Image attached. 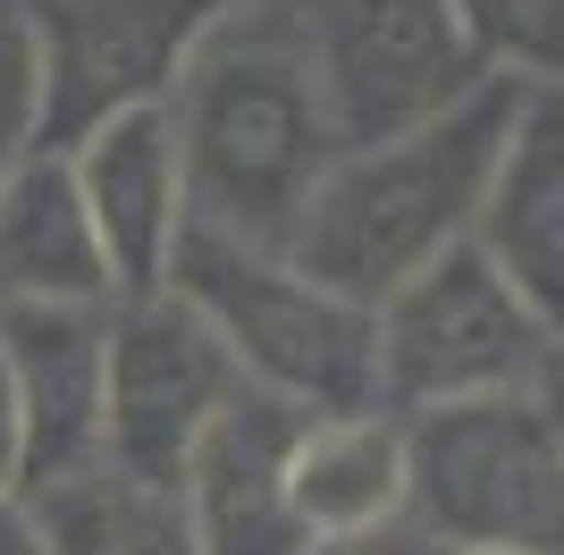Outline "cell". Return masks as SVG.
<instances>
[{
    "label": "cell",
    "mask_w": 564,
    "mask_h": 555,
    "mask_svg": "<svg viewBox=\"0 0 564 555\" xmlns=\"http://www.w3.org/2000/svg\"><path fill=\"white\" fill-rule=\"evenodd\" d=\"M161 110L177 127L194 228L286 253L329 161L346 152L295 9L286 0H236L194 43Z\"/></svg>",
    "instance_id": "obj_1"
},
{
    "label": "cell",
    "mask_w": 564,
    "mask_h": 555,
    "mask_svg": "<svg viewBox=\"0 0 564 555\" xmlns=\"http://www.w3.org/2000/svg\"><path fill=\"white\" fill-rule=\"evenodd\" d=\"M514 101H522L514 76H489L480 92H464L455 110L422 118L404 135L346 143L286 253L312 278H329L337 295L379 312L404 278H422L438 253L471 244V219H480V194H489L497 143L514 127Z\"/></svg>",
    "instance_id": "obj_2"
},
{
    "label": "cell",
    "mask_w": 564,
    "mask_h": 555,
    "mask_svg": "<svg viewBox=\"0 0 564 555\" xmlns=\"http://www.w3.org/2000/svg\"><path fill=\"white\" fill-rule=\"evenodd\" d=\"M169 286L219 328L245 388L304 404L312 421L329 413H379V312L312 278L295 253H261L236 236L186 228Z\"/></svg>",
    "instance_id": "obj_3"
},
{
    "label": "cell",
    "mask_w": 564,
    "mask_h": 555,
    "mask_svg": "<svg viewBox=\"0 0 564 555\" xmlns=\"http://www.w3.org/2000/svg\"><path fill=\"white\" fill-rule=\"evenodd\" d=\"M404 513L438 547L564 555V446L531 388L404 413Z\"/></svg>",
    "instance_id": "obj_4"
},
{
    "label": "cell",
    "mask_w": 564,
    "mask_h": 555,
    "mask_svg": "<svg viewBox=\"0 0 564 555\" xmlns=\"http://www.w3.org/2000/svg\"><path fill=\"white\" fill-rule=\"evenodd\" d=\"M547 337H556V320L540 303L480 244H455L379 303V404L430 413V404H464V395H514L531 388Z\"/></svg>",
    "instance_id": "obj_5"
},
{
    "label": "cell",
    "mask_w": 564,
    "mask_h": 555,
    "mask_svg": "<svg viewBox=\"0 0 564 555\" xmlns=\"http://www.w3.org/2000/svg\"><path fill=\"white\" fill-rule=\"evenodd\" d=\"M321 68L337 143H388L489 85L455 0H286Z\"/></svg>",
    "instance_id": "obj_6"
},
{
    "label": "cell",
    "mask_w": 564,
    "mask_h": 555,
    "mask_svg": "<svg viewBox=\"0 0 564 555\" xmlns=\"http://www.w3.org/2000/svg\"><path fill=\"white\" fill-rule=\"evenodd\" d=\"M236 0H25L43 68V143L68 152L127 110H161L194 43Z\"/></svg>",
    "instance_id": "obj_7"
},
{
    "label": "cell",
    "mask_w": 564,
    "mask_h": 555,
    "mask_svg": "<svg viewBox=\"0 0 564 555\" xmlns=\"http://www.w3.org/2000/svg\"><path fill=\"white\" fill-rule=\"evenodd\" d=\"M245 395V370L219 346V328L177 286H143L110 303V446L143 480H177L219 413Z\"/></svg>",
    "instance_id": "obj_8"
},
{
    "label": "cell",
    "mask_w": 564,
    "mask_h": 555,
    "mask_svg": "<svg viewBox=\"0 0 564 555\" xmlns=\"http://www.w3.org/2000/svg\"><path fill=\"white\" fill-rule=\"evenodd\" d=\"M0 362L25 413V488H51L110 446V303H9Z\"/></svg>",
    "instance_id": "obj_9"
},
{
    "label": "cell",
    "mask_w": 564,
    "mask_h": 555,
    "mask_svg": "<svg viewBox=\"0 0 564 555\" xmlns=\"http://www.w3.org/2000/svg\"><path fill=\"white\" fill-rule=\"evenodd\" d=\"M304 404H279V395L245 388L228 413L203 429V446L177 471V497L194 513V538L203 555H304L312 531L295 513V438H304Z\"/></svg>",
    "instance_id": "obj_10"
},
{
    "label": "cell",
    "mask_w": 564,
    "mask_h": 555,
    "mask_svg": "<svg viewBox=\"0 0 564 555\" xmlns=\"http://www.w3.org/2000/svg\"><path fill=\"white\" fill-rule=\"evenodd\" d=\"M68 168H76L85 210H94V236H101V261H110L118 295L169 286V261H177V244L194 228L169 110H127L110 127H94L85 143H68Z\"/></svg>",
    "instance_id": "obj_11"
},
{
    "label": "cell",
    "mask_w": 564,
    "mask_h": 555,
    "mask_svg": "<svg viewBox=\"0 0 564 555\" xmlns=\"http://www.w3.org/2000/svg\"><path fill=\"white\" fill-rule=\"evenodd\" d=\"M471 244L564 328V85H522Z\"/></svg>",
    "instance_id": "obj_12"
},
{
    "label": "cell",
    "mask_w": 564,
    "mask_h": 555,
    "mask_svg": "<svg viewBox=\"0 0 564 555\" xmlns=\"http://www.w3.org/2000/svg\"><path fill=\"white\" fill-rule=\"evenodd\" d=\"M9 303H118L94 210L76 194L68 152L51 143L0 177V312Z\"/></svg>",
    "instance_id": "obj_13"
},
{
    "label": "cell",
    "mask_w": 564,
    "mask_h": 555,
    "mask_svg": "<svg viewBox=\"0 0 564 555\" xmlns=\"http://www.w3.org/2000/svg\"><path fill=\"white\" fill-rule=\"evenodd\" d=\"M295 513L312 538H346V531H379L404 513V413H329L304 421L295 438Z\"/></svg>",
    "instance_id": "obj_14"
},
{
    "label": "cell",
    "mask_w": 564,
    "mask_h": 555,
    "mask_svg": "<svg viewBox=\"0 0 564 555\" xmlns=\"http://www.w3.org/2000/svg\"><path fill=\"white\" fill-rule=\"evenodd\" d=\"M25 497L43 513V555H203L177 480H143L127 463H85Z\"/></svg>",
    "instance_id": "obj_15"
},
{
    "label": "cell",
    "mask_w": 564,
    "mask_h": 555,
    "mask_svg": "<svg viewBox=\"0 0 564 555\" xmlns=\"http://www.w3.org/2000/svg\"><path fill=\"white\" fill-rule=\"evenodd\" d=\"M471 59L514 85H564V0H455Z\"/></svg>",
    "instance_id": "obj_16"
},
{
    "label": "cell",
    "mask_w": 564,
    "mask_h": 555,
    "mask_svg": "<svg viewBox=\"0 0 564 555\" xmlns=\"http://www.w3.org/2000/svg\"><path fill=\"white\" fill-rule=\"evenodd\" d=\"M43 143V68H34V25L25 0H0V177Z\"/></svg>",
    "instance_id": "obj_17"
},
{
    "label": "cell",
    "mask_w": 564,
    "mask_h": 555,
    "mask_svg": "<svg viewBox=\"0 0 564 555\" xmlns=\"http://www.w3.org/2000/svg\"><path fill=\"white\" fill-rule=\"evenodd\" d=\"M304 555H447L438 538L413 522V513H397V522H379V531H346V538H312Z\"/></svg>",
    "instance_id": "obj_18"
},
{
    "label": "cell",
    "mask_w": 564,
    "mask_h": 555,
    "mask_svg": "<svg viewBox=\"0 0 564 555\" xmlns=\"http://www.w3.org/2000/svg\"><path fill=\"white\" fill-rule=\"evenodd\" d=\"M0 555H43V513L18 480H0Z\"/></svg>",
    "instance_id": "obj_19"
},
{
    "label": "cell",
    "mask_w": 564,
    "mask_h": 555,
    "mask_svg": "<svg viewBox=\"0 0 564 555\" xmlns=\"http://www.w3.org/2000/svg\"><path fill=\"white\" fill-rule=\"evenodd\" d=\"M0 480L25 488V413H18V379L0 362Z\"/></svg>",
    "instance_id": "obj_20"
},
{
    "label": "cell",
    "mask_w": 564,
    "mask_h": 555,
    "mask_svg": "<svg viewBox=\"0 0 564 555\" xmlns=\"http://www.w3.org/2000/svg\"><path fill=\"white\" fill-rule=\"evenodd\" d=\"M531 404L547 413V429H556V446H564V328L547 337V353H540V370H531Z\"/></svg>",
    "instance_id": "obj_21"
},
{
    "label": "cell",
    "mask_w": 564,
    "mask_h": 555,
    "mask_svg": "<svg viewBox=\"0 0 564 555\" xmlns=\"http://www.w3.org/2000/svg\"><path fill=\"white\" fill-rule=\"evenodd\" d=\"M447 555H531V547H447Z\"/></svg>",
    "instance_id": "obj_22"
}]
</instances>
